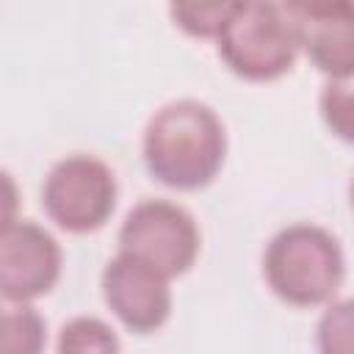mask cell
Masks as SVG:
<instances>
[{"mask_svg": "<svg viewBox=\"0 0 354 354\" xmlns=\"http://www.w3.org/2000/svg\"><path fill=\"white\" fill-rule=\"evenodd\" d=\"M354 321H351V301L348 299H332L324 310L315 332L318 354H354V337H351Z\"/></svg>", "mask_w": 354, "mask_h": 354, "instance_id": "obj_11", "label": "cell"}, {"mask_svg": "<svg viewBox=\"0 0 354 354\" xmlns=\"http://www.w3.org/2000/svg\"><path fill=\"white\" fill-rule=\"evenodd\" d=\"M232 11V3H174L169 8L174 25H180L185 33L191 36H202V39H216L221 25L227 22Z\"/></svg>", "mask_w": 354, "mask_h": 354, "instance_id": "obj_12", "label": "cell"}, {"mask_svg": "<svg viewBox=\"0 0 354 354\" xmlns=\"http://www.w3.org/2000/svg\"><path fill=\"white\" fill-rule=\"evenodd\" d=\"M41 207L66 232H94L116 207V177L94 155H66L44 177Z\"/></svg>", "mask_w": 354, "mask_h": 354, "instance_id": "obj_5", "label": "cell"}, {"mask_svg": "<svg viewBox=\"0 0 354 354\" xmlns=\"http://www.w3.org/2000/svg\"><path fill=\"white\" fill-rule=\"evenodd\" d=\"M299 50L332 80H348L354 69V11L348 3L301 0L279 3Z\"/></svg>", "mask_w": 354, "mask_h": 354, "instance_id": "obj_7", "label": "cell"}, {"mask_svg": "<svg viewBox=\"0 0 354 354\" xmlns=\"http://www.w3.org/2000/svg\"><path fill=\"white\" fill-rule=\"evenodd\" d=\"M321 113L332 133L351 138V80H329L321 91Z\"/></svg>", "mask_w": 354, "mask_h": 354, "instance_id": "obj_13", "label": "cell"}, {"mask_svg": "<svg viewBox=\"0 0 354 354\" xmlns=\"http://www.w3.org/2000/svg\"><path fill=\"white\" fill-rule=\"evenodd\" d=\"M122 343L111 324L97 315H75L69 318L55 343V354H119Z\"/></svg>", "mask_w": 354, "mask_h": 354, "instance_id": "obj_10", "label": "cell"}, {"mask_svg": "<svg viewBox=\"0 0 354 354\" xmlns=\"http://www.w3.org/2000/svg\"><path fill=\"white\" fill-rule=\"evenodd\" d=\"M216 41L221 61L243 80H274L290 72L299 53L279 3H232Z\"/></svg>", "mask_w": 354, "mask_h": 354, "instance_id": "obj_3", "label": "cell"}, {"mask_svg": "<svg viewBox=\"0 0 354 354\" xmlns=\"http://www.w3.org/2000/svg\"><path fill=\"white\" fill-rule=\"evenodd\" d=\"M102 296L111 313L141 335L160 329L171 315L169 277L122 252L102 268Z\"/></svg>", "mask_w": 354, "mask_h": 354, "instance_id": "obj_8", "label": "cell"}, {"mask_svg": "<svg viewBox=\"0 0 354 354\" xmlns=\"http://www.w3.org/2000/svg\"><path fill=\"white\" fill-rule=\"evenodd\" d=\"M263 277L288 304L313 307L332 301L346 277L343 246L318 224H288L263 252Z\"/></svg>", "mask_w": 354, "mask_h": 354, "instance_id": "obj_2", "label": "cell"}, {"mask_svg": "<svg viewBox=\"0 0 354 354\" xmlns=\"http://www.w3.org/2000/svg\"><path fill=\"white\" fill-rule=\"evenodd\" d=\"M47 324L30 304H0V354H41Z\"/></svg>", "mask_w": 354, "mask_h": 354, "instance_id": "obj_9", "label": "cell"}, {"mask_svg": "<svg viewBox=\"0 0 354 354\" xmlns=\"http://www.w3.org/2000/svg\"><path fill=\"white\" fill-rule=\"evenodd\" d=\"M19 221V185L17 180L0 169V232Z\"/></svg>", "mask_w": 354, "mask_h": 354, "instance_id": "obj_14", "label": "cell"}, {"mask_svg": "<svg viewBox=\"0 0 354 354\" xmlns=\"http://www.w3.org/2000/svg\"><path fill=\"white\" fill-rule=\"evenodd\" d=\"M149 174L177 191L207 185L224 166L227 133L218 113L199 100H171L160 105L141 138Z\"/></svg>", "mask_w": 354, "mask_h": 354, "instance_id": "obj_1", "label": "cell"}, {"mask_svg": "<svg viewBox=\"0 0 354 354\" xmlns=\"http://www.w3.org/2000/svg\"><path fill=\"white\" fill-rule=\"evenodd\" d=\"M199 246L202 235L194 216L169 199H141L119 227V252L152 266L169 279L196 263Z\"/></svg>", "mask_w": 354, "mask_h": 354, "instance_id": "obj_4", "label": "cell"}, {"mask_svg": "<svg viewBox=\"0 0 354 354\" xmlns=\"http://www.w3.org/2000/svg\"><path fill=\"white\" fill-rule=\"evenodd\" d=\"M64 252L58 241L33 221H17L0 232V296L30 304L50 293L61 277Z\"/></svg>", "mask_w": 354, "mask_h": 354, "instance_id": "obj_6", "label": "cell"}]
</instances>
